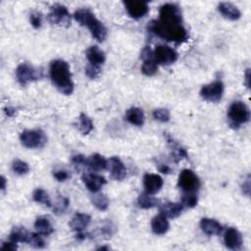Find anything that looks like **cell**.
<instances>
[{
    "label": "cell",
    "mask_w": 251,
    "mask_h": 251,
    "mask_svg": "<svg viewBox=\"0 0 251 251\" xmlns=\"http://www.w3.org/2000/svg\"><path fill=\"white\" fill-rule=\"evenodd\" d=\"M33 199L36 202H38L40 204H43L46 207H52V202H51V199H50L48 193L43 188H38L34 191Z\"/></svg>",
    "instance_id": "cell-30"
},
{
    "label": "cell",
    "mask_w": 251,
    "mask_h": 251,
    "mask_svg": "<svg viewBox=\"0 0 251 251\" xmlns=\"http://www.w3.org/2000/svg\"><path fill=\"white\" fill-rule=\"evenodd\" d=\"M6 183H7L6 179H5L4 176H2V177H1V189H2V190H5V189H6Z\"/></svg>",
    "instance_id": "cell-47"
},
{
    "label": "cell",
    "mask_w": 251,
    "mask_h": 251,
    "mask_svg": "<svg viewBox=\"0 0 251 251\" xmlns=\"http://www.w3.org/2000/svg\"><path fill=\"white\" fill-rule=\"evenodd\" d=\"M34 232H30L23 227H14L9 234V240L13 242H24L31 244Z\"/></svg>",
    "instance_id": "cell-20"
},
{
    "label": "cell",
    "mask_w": 251,
    "mask_h": 251,
    "mask_svg": "<svg viewBox=\"0 0 251 251\" xmlns=\"http://www.w3.org/2000/svg\"><path fill=\"white\" fill-rule=\"evenodd\" d=\"M170 228V224L168 218L162 215L161 213L155 216L151 221V229L155 234L162 235L165 234Z\"/></svg>",
    "instance_id": "cell-23"
},
{
    "label": "cell",
    "mask_w": 251,
    "mask_h": 251,
    "mask_svg": "<svg viewBox=\"0 0 251 251\" xmlns=\"http://www.w3.org/2000/svg\"><path fill=\"white\" fill-rule=\"evenodd\" d=\"M108 166L110 167L111 177L115 181L121 182L127 177V169L119 157H111L108 161Z\"/></svg>",
    "instance_id": "cell-16"
},
{
    "label": "cell",
    "mask_w": 251,
    "mask_h": 251,
    "mask_svg": "<svg viewBox=\"0 0 251 251\" xmlns=\"http://www.w3.org/2000/svg\"><path fill=\"white\" fill-rule=\"evenodd\" d=\"M198 203V196L196 192H183L182 197V204L186 208H193Z\"/></svg>",
    "instance_id": "cell-32"
},
{
    "label": "cell",
    "mask_w": 251,
    "mask_h": 251,
    "mask_svg": "<svg viewBox=\"0 0 251 251\" xmlns=\"http://www.w3.org/2000/svg\"><path fill=\"white\" fill-rule=\"evenodd\" d=\"M159 171L163 174H170L171 173V168L167 165H160L159 166Z\"/></svg>",
    "instance_id": "cell-46"
},
{
    "label": "cell",
    "mask_w": 251,
    "mask_h": 251,
    "mask_svg": "<svg viewBox=\"0 0 251 251\" xmlns=\"http://www.w3.org/2000/svg\"><path fill=\"white\" fill-rule=\"evenodd\" d=\"M228 119L231 128L238 129L250 120L249 107L242 101H234L228 110Z\"/></svg>",
    "instance_id": "cell-4"
},
{
    "label": "cell",
    "mask_w": 251,
    "mask_h": 251,
    "mask_svg": "<svg viewBox=\"0 0 251 251\" xmlns=\"http://www.w3.org/2000/svg\"><path fill=\"white\" fill-rule=\"evenodd\" d=\"M183 205L176 202H166L160 206V213L167 218L175 219L178 218L183 211Z\"/></svg>",
    "instance_id": "cell-22"
},
{
    "label": "cell",
    "mask_w": 251,
    "mask_h": 251,
    "mask_svg": "<svg viewBox=\"0 0 251 251\" xmlns=\"http://www.w3.org/2000/svg\"><path fill=\"white\" fill-rule=\"evenodd\" d=\"M244 78H245V86L247 87V89L250 88V69H247L245 74H244Z\"/></svg>",
    "instance_id": "cell-45"
},
{
    "label": "cell",
    "mask_w": 251,
    "mask_h": 251,
    "mask_svg": "<svg viewBox=\"0 0 251 251\" xmlns=\"http://www.w3.org/2000/svg\"><path fill=\"white\" fill-rule=\"evenodd\" d=\"M79 130L85 136L90 135L93 130V123L91 119L85 113H82L79 117Z\"/></svg>",
    "instance_id": "cell-29"
},
{
    "label": "cell",
    "mask_w": 251,
    "mask_h": 251,
    "mask_svg": "<svg viewBox=\"0 0 251 251\" xmlns=\"http://www.w3.org/2000/svg\"><path fill=\"white\" fill-rule=\"evenodd\" d=\"M74 19L84 27H87L92 37L98 42L102 43L107 38V28L100 22L95 15L88 8H80L75 11Z\"/></svg>",
    "instance_id": "cell-3"
},
{
    "label": "cell",
    "mask_w": 251,
    "mask_h": 251,
    "mask_svg": "<svg viewBox=\"0 0 251 251\" xmlns=\"http://www.w3.org/2000/svg\"><path fill=\"white\" fill-rule=\"evenodd\" d=\"M1 248L5 249V250H16L18 248V246H17L16 242H13V241L9 240V241L3 242L2 245H1Z\"/></svg>",
    "instance_id": "cell-43"
},
{
    "label": "cell",
    "mask_w": 251,
    "mask_h": 251,
    "mask_svg": "<svg viewBox=\"0 0 251 251\" xmlns=\"http://www.w3.org/2000/svg\"><path fill=\"white\" fill-rule=\"evenodd\" d=\"M17 112V109L14 107H6L4 108V113L7 117H13Z\"/></svg>",
    "instance_id": "cell-44"
},
{
    "label": "cell",
    "mask_w": 251,
    "mask_h": 251,
    "mask_svg": "<svg viewBox=\"0 0 251 251\" xmlns=\"http://www.w3.org/2000/svg\"><path fill=\"white\" fill-rule=\"evenodd\" d=\"M158 203H159V200L157 198H155L154 196L146 192L141 193L137 199V204L141 209H151L157 206Z\"/></svg>",
    "instance_id": "cell-28"
},
{
    "label": "cell",
    "mask_w": 251,
    "mask_h": 251,
    "mask_svg": "<svg viewBox=\"0 0 251 251\" xmlns=\"http://www.w3.org/2000/svg\"><path fill=\"white\" fill-rule=\"evenodd\" d=\"M30 22L31 25L35 28V29H40L43 26V16L40 12H33L30 15Z\"/></svg>",
    "instance_id": "cell-37"
},
{
    "label": "cell",
    "mask_w": 251,
    "mask_h": 251,
    "mask_svg": "<svg viewBox=\"0 0 251 251\" xmlns=\"http://www.w3.org/2000/svg\"><path fill=\"white\" fill-rule=\"evenodd\" d=\"M72 163L76 167L86 166L87 165V158L83 154H77L72 157Z\"/></svg>",
    "instance_id": "cell-41"
},
{
    "label": "cell",
    "mask_w": 251,
    "mask_h": 251,
    "mask_svg": "<svg viewBox=\"0 0 251 251\" xmlns=\"http://www.w3.org/2000/svg\"><path fill=\"white\" fill-rule=\"evenodd\" d=\"M47 18L52 25L69 27L71 25L72 16L66 6L56 3L50 7V12L47 15Z\"/></svg>",
    "instance_id": "cell-7"
},
{
    "label": "cell",
    "mask_w": 251,
    "mask_h": 251,
    "mask_svg": "<svg viewBox=\"0 0 251 251\" xmlns=\"http://www.w3.org/2000/svg\"><path fill=\"white\" fill-rule=\"evenodd\" d=\"M49 76L54 87L63 94L70 95L74 91V82L69 64L61 59L53 60L49 67Z\"/></svg>",
    "instance_id": "cell-2"
},
{
    "label": "cell",
    "mask_w": 251,
    "mask_h": 251,
    "mask_svg": "<svg viewBox=\"0 0 251 251\" xmlns=\"http://www.w3.org/2000/svg\"><path fill=\"white\" fill-rule=\"evenodd\" d=\"M178 185L183 192H197L200 187V181L193 171L184 169L179 176Z\"/></svg>",
    "instance_id": "cell-8"
},
{
    "label": "cell",
    "mask_w": 251,
    "mask_h": 251,
    "mask_svg": "<svg viewBox=\"0 0 251 251\" xmlns=\"http://www.w3.org/2000/svg\"><path fill=\"white\" fill-rule=\"evenodd\" d=\"M91 171L100 172L108 168V161L100 154L95 153L87 158V165Z\"/></svg>",
    "instance_id": "cell-24"
},
{
    "label": "cell",
    "mask_w": 251,
    "mask_h": 251,
    "mask_svg": "<svg viewBox=\"0 0 251 251\" xmlns=\"http://www.w3.org/2000/svg\"><path fill=\"white\" fill-rule=\"evenodd\" d=\"M87 59L90 62V65L100 68L106 60L105 53L98 46H91L86 51Z\"/></svg>",
    "instance_id": "cell-18"
},
{
    "label": "cell",
    "mask_w": 251,
    "mask_h": 251,
    "mask_svg": "<svg viewBox=\"0 0 251 251\" xmlns=\"http://www.w3.org/2000/svg\"><path fill=\"white\" fill-rule=\"evenodd\" d=\"M167 140L172 148V156L176 163H179L181 160L187 158V152L184 148H183L177 142H175V140L171 138L169 136H167Z\"/></svg>",
    "instance_id": "cell-27"
},
{
    "label": "cell",
    "mask_w": 251,
    "mask_h": 251,
    "mask_svg": "<svg viewBox=\"0 0 251 251\" xmlns=\"http://www.w3.org/2000/svg\"><path fill=\"white\" fill-rule=\"evenodd\" d=\"M44 235L40 234L39 232H36L34 233L33 235V239H32V242H31V245L35 246V247H38V248H44L46 246V241L43 237Z\"/></svg>",
    "instance_id": "cell-39"
},
{
    "label": "cell",
    "mask_w": 251,
    "mask_h": 251,
    "mask_svg": "<svg viewBox=\"0 0 251 251\" xmlns=\"http://www.w3.org/2000/svg\"><path fill=\"white\" fill-rule=\"evenodd\" d=\"M218 10L222 16L230 21H236L241 17L240 10L229 2H221L218 5Z\"/></svg>",
    "instance_id": "cell-19"
},
{
    "label": "cell",
    "mask_w": 251,
    "mask_h": 251,
    "mask_svg": "<svg viewBox=\"0 0 251 251\" xmlns=\"http://www.w3.org/2000/svg\"><path fill=\"white\" fill-rule=\"evenodd\" d=\"M147 30L154 36L177 45L187 41V31L183 25V15L175 3H166L160 7L159 19L148 23Z\"/></svg>",
    "instance_id": "cell-1"
},
{
    "label": "cell",
    "mask_w": 251,
    "mask_h": 251,
    "mask_svg": "<svg viewBox=\"0 0 251 251\" xmlns=\"http://www.w3.org/2000/svg\"><path fill=\"white\" fill-rule=\"evenodd\" d=\"M69 204H70V201H69V199L67 197L59 195L58 198H57V201H56V203H55V205L53 207L54 213L57 214V215L65 213V211L69 207Z\"/></svg>",
    "instance_id": "cell-34"
},
{
    "label": "cell",
    "mask_w": 251,
    "mask_h": 251,
    "mask_svg": "<svg viewBox=\"0 0 251 251\" xmlns=\"http://www.w3.org/2000/svg\"><path fill=\"white\" fill-rule=\"evenodd\" d=\"M200 228L207 235H219L223 231V226L218 221L210 218L201 219Z\"/></svg>",
    "instance_id": "cell-21"
},
{
    "label": "cell",
    "mask_w": 251,
    "mask_h": 251,
    "mask_svg": "<svg viewBox=\"0 0 251 251\" xmlns=\"http://www.w3.org/2000/svg\"><path fill=\"white\" fill-rule=\"evenodd\" d=\"M224 243L228 249L239 250L243 243L242 235L236 228H228L224 234Z\"/></svg>",
    "instance_id": "cell-14"
},
{
    "label": "cell",
    "mask_w": 251,
    "mask_h": 251,
    "mask_svg": "<svg viewBox=\"0 0 251 251\" xmlns=\"http://www.w3.org/2000/svg\"><path fill=\"white\" fill-rule=\"evenodd\" d=\"M126 120L137 127H142L144 124V113L138 107H132L126 112Z\"/></svg>",
    "instance_id": "cell-25"
},
{
    "label": "cell",
    "mask_w": 251,
    "mask_h": 251,
    "mask_svg": "<svg viewBox=\"0 0 251 251\" xmlns=\"http://www.w3.org/2000/svg\"><path fill=\"white\" fill-rule=\"evenodd\" d=\"M153 118L161 123H167L170 121L171 115H170V111L168 109L165 108H158L155 109L152 113Z\"/></svg>",
    "instance_id": "cell-35"
},
{
    "label": "cell",
    "mask_w": 251,
    "mask_h": 251,
    "mask_svg": "<svg viewBox=\"0 0 251 251\" xmlns=\"http://www.w3.org/2000/svg\"><path fill=\"white\" fill-rule=\"evenodd\" d=\"M241 187H242L243 193L249 196L250 195V176H247V179L243 182Z\"/></svg>",
    "instance_id": "cell-42"
},
{
    "label": "cell",
    "mask_w": 251,
    "mask_h": 251,
    "mask_svg": "<svg viewBox=\"0 0 251 251\" xmlns=\"http://www.w3.org/2000/svg\"><path fill=\"white\" fill-rule=\"evenodd\" d=\"M225 91V86L222 81H215L208 85H205L200 90V96L208 102H219Z\"/></svg>",
    "instance_id": "cell-9"
},
{
    "label": "cell",
    "mask_w": 251,
    "mask_h": 251,
    "mask_svg": "<svg viewBox=\"0 0 251 251\" xmlns=\"http://www.w3.org/2000/svg\"><path fill=\"white\" fill-rule=\"evenodd\" d=\"M163 179L156 174H145L143 176V186L145 192L151 195L156 194L163 187Z\"/></svg>",
    "instance_id": "cell-15"
},
{
    "label": "cell",
    "mask_w": 251,
    "mask_h": 251,
    "mask_svg": "<svg viewBox=\"0 0 251 251\" xmlns=\"http://www.w3.org/2000/svg\"><path fill=\"white\" fill-rule=\"evenodd\" d=\"M16 77L18 83L21 86H27L30 83L41 80V78L43 77V73L42 71L28 63H22L17 67Z\"/></svg>",
    "instance_id": "cell-6"
},
{
    "label": "cell",
    "mask_w": 251,
    "mask_h": 251,
    "mask_svg": "<svg viewBox=\"0 0 251 251\" xmlns=\"http://www.w3.org/2000/svg\"><path fill=\"white\" fill-rule=\"evenodd\" d=\"M154 58L157 64L163 66H170L174 64L178 60V52L168 46H157L155 50L153 51Z\"/></svg>",
    "instance_id": "cell-10"
},
{
    "label": "cell",
    "mask_w": 251,
    "mask_h": 251,
    "mask_svg": "<svg viewBox=\"0 0 251 251\" xmlns=\"http://www.w3.org/2000/svg\"><path fill=\"white\" fill-rule=\"evenodd\" d=\"M82 181L85 183L86 187L93 193L98 192L102 188V186L105 185L107 183L104 177L97 174H93V173L83 175Z\"/></svg>",
    "instance_id": "cell-13"
},
{
    "label": "cell",
    "mask_w": 251,
    "mask_h": 251,
    "mask_svg": "<svg viewBox=\"0 0 251 251\" xmlns=\"http://www.w3.org/2000/svg\"><path fill=\"white\" fill-rule=\"evenodd\" d=\"M108 249H109L108 246H101L98 248V250H108Z\"/></svg>",
    "instance_id": "cell-48"
},
{
    "label": "cell",
    "mask_w": 251,
    "mask_h": 251,
    "mask_svg": "<svg viewBox=\"0 0 251 251\" xmlns=\"http://www.w3.org/2000/svg\"><path fill=\"white\" fill-rule=\"evenodd\" d=\"M20 140L27 148H43L47 142V137L42 130H25L20 136Z\"/></svg>",
    "instance_id": "cell-5"
},
{
    "label": "cell",
    "mask_w": 251,
    "mask_h": 251,
    "mask_svg": "<svg viewBox=\"0 0 251 251\" xmlns=\"http://www.w3.org/2000/svg\"><path fill=\"white\" fill-rule=\"evenodd\" d=\"M116 232V227L112 222H105L101 227V233L105 238H110Z\"/></svg>",
    "instance_id": "cell-36"
},
{
    "label": "cell",
    "mask_w": 251,
    "mask_h": 251,
    "mask_svg": "<svg viewBox=\"0 0 251 251\" xmlns=\"http://www.w3.org/2000/svg\"><path fill=\"white\" fill-rule=\"evenodd\" d=\"M12 170L15 174L23 176V175H27L30 172V166L27 162L17 159V160H14L12 163Z\"/></svg>",
    "instance_id": "cell-33"
},
{
    "label": "cell",
    "mask_w": 251,
    "mask_h": 251,
    "mask_svg": "<svg viewBox=\"0 0 251 251\" xmlns=\"http://www.w3.org/2000/svg\"><path fill=\"white\" fill-rule=\"evenodd\" d=\"M100 71H101L100 68L91 66V65H90V64L86 67V75H87L90 79H91V80L96 79V78L99 76Z\"/></svg>",
    "instance_id": "cell-38"
},
{
    "label": "cell",
    "mask_w": 251,
    "mask_h": 251,
    "mask_svg": "<svg viewBox=\"0 0 251 251\" xmlns=\"http://www.w3.org/2000/svg\"><path fill=\"white\" fill-rule=\"evenodd\" d=\"M53 177L58 181V182H65L70 178V174L66 170H56L53 172Z\"/></svg>",
    "instance_id": "cell-40"
},
{
    "label": "cell",
    "mask_w": 251,
    "mask_h": 251,
    "mask_svg": "<svg viewBox=\"0 0 251 251\" xmlns=\"http://www.w3.org/2000/svg\"><path fill=\"white\" fill-rule=\"evenodd\" d=\"M123 3L128 14L136 20L143 18L149 11V6L146 1H136V0H132V1H124Z\"/></svg>",
    "instance_id": "cell-12"
},
{
    "label": "cell",
    "mask_w": 251,
    "mask_h": 251,
    "mask_svg": "<svg viewBox=\"0 0 251 251\" xmlns=\"http://www.w3.org/2000/svg\"><path fill=\"white\" fill-rule=\"evenodd\" d=\"M91 217L89 214L77 213L74 215L70 222V228L75 230L77 233L83 232L91 224Z\"/></svg>",
    "instance_id": "cell-17"
},
{
    "label": "cell",
    "mask_w": 251,
    "mask_h": 251,
    "mask_svg": "<svg viewBox=\"0 0 251 251\" xmlns=\"http://www.w3.org/2000/svg\"><path fill=\"white\" fill-rule=\"evenodd\" d=\"M140 58L143 61V64L141 67V72L147 77L154 76L157 73L158 64L154 58V53L149 46H145L142 49V51L140 53Z\"/></svg>",
    "instance_id": "cell-11"
},
{
    "label": "cell",
    "mask_w": 251,
    "mask_h": 251,
    "mask_svg": "<svg viewBox=\"0 0 251 251\" xmlns=\"http://www.w3.org/2000/svg\"><path fill=\"white\" fill-rule=\"evenodd\" d=\"M91 203L100 211L107 210L109 206V199L102 193H96L91 197Z\"/></svg>",
    "instance_id": "cell-31"
},
{
    "label": "cell",
    "mask_w": 251,
    "mask_h": 251,
    "mask_svg": "<svg viewBox=\"0 0 251 251\" xmlns=\"http://www.w3.org/2000/svg\"><path fill=\"white\" fill-rule=\"evenodd\" d=\"M35 228L37 232H39L42 235H49L54 231L50 220L46 216H41L37 218L35 222Z\"/></svg>",
    "instance_id": "cell-26"
}]
</instances>
